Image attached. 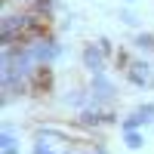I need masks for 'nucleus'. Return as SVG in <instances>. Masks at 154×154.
<instances>
[{
  "mask_svg": "<svg viewBox=\"0 0 154 154\" xmlns=\"http://www.w3.org/2000/svg\"><path fill=\"white\" fill-rule=\"evenodd\" d=\"M31 56H34V62H53L59 56V49L53 43H37V46H31Z\"/></svg>",
  "mask_w": 154,
  "mask_h": 154,
  "instance_id": "nucleus-1",
  "label": "nucleus"
},
{
  "mask_svg": "<svg viewBox=\"0 0 154 154\" xmlns=\"http://www.w3.org/2000/svg\"><path fill=\"white\" fill-rule=\"evenodd\" d=\"M83 59H86V65L93 68L96 74H102V56H99V49H93V46H89L86 53H83Z\"/></svg>",
  "mask_w": 154,
  "mask_h": 154,
  "instance_id": "nucleus-2",
  "label": "nucleus"
},
{
  "mask_svg": "<svg viewBox=\"0 0 154 154\" xmlns=\"http://www.w3.org/2000/svg\"><path fill=\"white\" fill-rule=\"evenodd\" d=\"M145 145V139H142V133H136V130H126V148H133V151H139Z\"/></svg>",
  "mask_w": 154,
  "mask_h": 154,
  "instance_id": "nucleus-3",
  "label": "nucleus"
},
{
  "mask_svg": "<svg viewBox=\"0 0 154 154\" xmlns=\"http://www.w3.org/2000/svg\"><path fill=\"white\" fill-rule=\"evenodd\" d=\"M133 68H136V71H133L130 77H133L136 83H148V80H151V77H148V65H145V62H142V65H133Z\"/></svg>",
  "mask_w": 154,
  "mask_h": 154,
  "instance_id": "nucleus-4",
  "label": "nucleus"
},
{
  "mask_svg": "<svg viewBox=\"0 0 154 154\" xmlns=\"http://www.w3.org/2000/svg\"><path fill=\"white\" fill-rule=\"evenodd\" d=\"M3 154H16V139L9 133H3Z\"/></svg>",
  "mask_w": 154,
  "mask_h": 154,
  "instance_id": "nucleus-5",
  "label": "nucleus"
},
{
  "mask_svg": "<svg viewBox=\"0 0 154 154\" xmlns=\"http://www.w3.org/2000/svg\"><path fill=\"white\" fill-rule=\"evenodd\" d=\"M139 46H145V49H154V37H151V34H139Z\"/></svg>",
  "mask_w": 154,
  "mask_h": 154,
  "instance_id": "nucleus-6",
  "label": "nucleus"
},
{
  "mask_svg": "<svg viewBox=\"0 0 154 154\" xmlns=\"http://www.w3.org/2000/svg\"><path fill=\"white\" fill-rule=\"evenodd\" d=\"M120 19H123L126 25H136V16H133V12H120Z\"/></svg>",
  "mask_w": 154,
  "mask_h": 154,
  "instance_id": "nucleus-7",
  "label": "nucleus"
},
{
  "mask_svg": "<svg viewBox=\"0 0 154 154\" xmlns=\"http://www.w3.org/2000/svg\"><path fill=\"white\" fill-rule=\"evenodd\" d=\"M34 154H53V151H49L46 145H40V142H37V145H34Z\"/></svg>",
  "mask_w": 154,
  "mask_h": 154,
  "instance_id": "nucleus-8",
  "label": "nucleus"
},
{
  "mask_svg": "<svg viewBox=\"0 0 154 154\" xmlns=\"http://www.w3.org/2000/svg\"><path fill=\"white\" fill-rule=\"evenodd\" d=\"M139 114H154V105H142V108H139Z\"/></svg>",
  "mask_w": 154,
  "mask_h": 154,
  "instance_id": "nucleus-9",
  "label": "nucleus"
}]
</instances>
